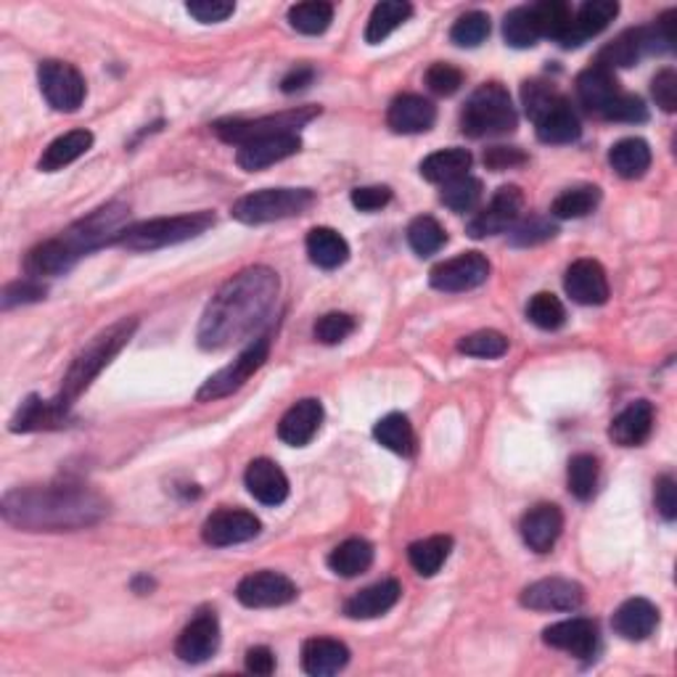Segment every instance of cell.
Segmentation results:
<instances>
[{
	"label": "cell",
	"instance_id": "1",
	"mask_svg": "<svg viewBox=\"0 0 677 677\" xmlns=\"http://www.w3.org/2000/svg\"><path fill=\"white\" fill-rule=\"evenodd\" d=\"M278 297L276 271L254 265L225 281L210 299L199 324L201 350H225L257 328Z\"/></svg>",
	"mask_w": 677,
	"mask_h": 677
},
{
	"label": "cell",
	"instance_id": "2",
	"mask_svg": "<svg viewBox=\"0 0 677 677\" xmlns=\"http://www.w3.org/2000/svg\"><path fill=\"white\" fill-rule=\"evenodd\" d=\"M3 519L27 532H72L93 527L109 511L98 493L80 485L19 487L3 495Z\"/></svg>",
	"mask_w": 677,
	"mask_h": 677
},
{
	"label": "cell",
	"instance_id": "3",
	"mask_svg": "<svg viewBox=\"0 0 677 677\" xmlns=\"http://www.w3.org/2000/svg\"><path fill=\"white\" fill-rule=\"evenodd\" d=\"M136 328H138L136 318H123L106 328V331H101L98 337H93L88 345L77 352V358L72 360L70 371L64 373L62 392L56 394V400L62 402L64 408H72V402H75L80 394L96 381L98 373L125 350L127 341H130L133 334H136Z\"/></svg>",
	"mask_w": 677,
	"mask_h": 677
},
{
	"label": "cell",
	"instance_id": "4",
	"mask_svg": "<svg viewBox=\"0 0 677 677\" xmlns=\"http://www.w3.org/2000/svg\"><path fill=\"white\" fill-rule=\"evenodd\" d=\"M214 225V212H191V214H176V218H154L146 223L130 225L123 236L117 239L119 246L130 252H154L165 250V246L183 244L201 236Z\"/></svg>",
	"mask_w": 677,
	"mask_h": 677
},
{
	"label": "cell",
	"instance_id": "5",
	"mask_svg": "<svg viewBox=\"0 0 677 677\" xmlns=\"http://www.w3.org/2000/svg\"><path fill=\"white\" fill-rule=\"evenodd\" d=\"M519 125V114L511 101V93L500 83H485L472 93L461 112V130L468 138H489L514 133Z\"/></svg>",
	"mask_w": 677,
	"mask_h": 677
},
{
	"label": "cell",
	"instance_id": "6",
	"mask_svg": "<svg viewBox=\"0 0 677 677\" xmlns=\"http://www.w3.org/2000/svg\"><path fill=\"white\" fill-rule=\"evenodd\" d=\"M315 204V193L310 189H263L241 197L233 204L231 214L239 223L263 225L276 220L297 218Z\"/></svg>",
	"mask_w": 677,
	"mask_h": 677
},
{
	"label": "cell",
	"instance_id": "7",
	"mask_svg": "<svg viewBox=\"0 0 677 677\" xmlns=\"http://www.w3.org/2000/svg\"><path fill=\"white\" fill-rule=\"evenodd\" d=\"M127 220H130V207L125 201H109V204L98 207L88 218L77 220L75 225L66 228L62 239L75 250L80 257L104 244H117V239L127 231Z\"/></svg>",
	"mask_w": 677,
	"mask_h": 677
},
{
	"label": "cell",
	"instance_id": "8",
	"mask_svg": "<svg viewBox=\"0 0 677 677\" xmlns=\"http://www.w3.org/2000/svg\"><path fill=\"white\" fill-rule=\"evenodd\" d=\"M320 114L318 106H302V109H289L281 114H267L257 119H218L212 125V133L225 144H250V140L267 138V136H284V133H297L302 125H307Z\"/></svg>",
	"mask_w": 677,
	"mask_h": 677
},
{
	"label": "cell",
	"instance_id": "9",
	"mask_svg": "<svg viewBox=\"0 0 677 677\" xmlns=\"http://www.w3.org/2000/svg\"><path fill=\"white\" fill-rule=\"evenodd\" d=\"M267 355H271V337L254 339L231 366L220 368L214 377L204 381V387H201L197 394L199 402H212V400L228 398V394L239 392V389L265 366Z\"/></svg>",
	"mask_w": 677,
	"mask_h": 677
},
{
	"label": "cell",
	"instance_id": "10",
	"mask_svg": "<svg viewBox=\"0 0 677 677\" xmlns=\"http://www.w3.org/2000/svg\"><path fill=\"white\" fill-rule=\"evenodd\" d=\"M38 83L40 93H43L45 101H49L51 109L72 114L83 106L85 101V77L80 75L77 66L56 62V59H49L38 66Z\"/></svg>",
	"mask_w": 677,
	"mask_h": 677
},
{
	"label": "cell",
	"instance_id": "11",
	"mask_svg": "<svg viewBox=\"0 0 677 677\" xmlns=\"http://www.w3.org/2000/svg\"><path fill=\"white\" fill-rule=\"evenodd\" d=\"M489 278V263L482 252H464L458 257L445 260L437 267H432L429 273V284L437 292L458 294V292H472L477 286L485 284Z\"/></svg>",
	"mask_w": 677,
	"mask_h": 677
},
{
	"label": "cell",
	"instance_id": "12",
	"mask_svg": "<svg viewBox=\"0 0 677 677\" xmlns=\"http://www.w3.org/2000/svg\"><path fill=\"white\" fill-rule=\"evenodd\" d=\"M297 593H299L297 585H294L286 574L271 572V569L246 574L236 588V599L239 603H244L246 609L286 606V603L297 599Z\"/></svg>",
	"mask_w": 677,
	"mask_h": 677
},
{
	"label": "cell",
	"instance_id": "13",
	"mask_svg": "<svg viewBox=\"0 0 677 677\" xmlns=\"http://www.w3.org/2000/svg\"><path fill=\"white\" fill-rule=\"evenodd\" d=\"M260 519L244 508H220L207 516L204 527H201V538L212 548L239 546V542L254 540L260 535Z\"/></svg>",
	"mask_w": 677,
	"mask_h": 677
},
{
	"label": "cell",
	"instance_id": "14",
	"mask_svg": "<svg viewBox=\"0 0 677 677\" xmlns=\"http://www.w3.org/2000/svg\"><path fill=\"white\" fill-rule=\"evenodd\" d=\"M521 606L532 612H574L585 601V590L580 582L564 578L538 580L521 590Z\"/></svg>",
	"mask_w": 677,
	"mask_h": 677
},
{
	"label": "cell",
	"instance_id": "15",
	"mask_svg": "<svg viewBox=\"0 0 677 677\" xmlns=\"http://www.w3.org/2000/svg\"><path fill=\"white\" fill-rule=\"evenodd\" d=\"M521 210H525V193H521L519 186H503L485 210H482L477 218H472V223H468V236L485 239L508 231V228L519 220Z\"/></svg>",
	"mask_w": 677,
	"mask_h": 677
},
{
	"label": "cell",
	"instance_id": "16",
	"mask_svg": "<svg viewBox=\"0 0 677 677\" xmlns=\"http://www.w3.org/2000/svg\"><path fill=\"white\" fill-rule=\"evenodd\" d=\"M220 648V622L212 612H201L193 616L183 633L178 635L176 654L186 665H201V662L212 659Z\"/></svg>",
	"mask_w": 677,
	"mask_h": 677
},
{
	"label": "cell",
	"instance_id": "17",
	"mask_svg": "<svg viewBox=\"0 0 677 677\" xmlns=\"http://www.w3.org/2000/svg\"><path fill=\"white\" fill-rule=\"evenodd\" d=\"M542 641L546 646L578 656V659H590L599 648V625L585 616H574V620L556 622L542 630Z\"/></svg>",
	"mask_w": 677,
	"mask_h": 677
},
{
	"label": "cell",
	"instance_id": "18",
	"mask_svg": "<svg viewBox=\"0 0 677 677\" xmlns=\"http://www.w3.org/2000/svg\"><path fill=\"white\" fill-rule=\"evenodd\" d=\"M299 149H302V138L297 136V133L267 136V138H257V140H250V144L239 146L236 162L241 170L257 172L276 162H284V159L294 157Z\"/></svg>",
	"mask_w": 677,
	"mask_h": 677
},
{
	"label": "cell",
	"instance_id": "19",
	"mask_svg": "<svg viewBox=\"0 0 677 677\" xmlns=\"http://www.w3.org/2000/svg\"><path fill=\"white\" fill-rule=\"evenodd\" d=\"M434 123H437V106L415 93H402L387 109V125L400 136H419L432 130Z\"/></svg>",
	"mask_w": 677,
	"mask_h": 677
},
{
	"label": "cell",
	"instance_id": "20",
	"mask_svg": "<svg viewBox=\"0 0 677 677\" xmlns=\"http://www.w3.org/2000/svg\"><path fill=\"white\" fill-rule=\"evenodd\" d=\"M521 538H525L527 548L535 553L553 551V546L561 538L564 529V514L553 503H540V506L529 508L521 519Z\"/></svg>",
	"mask_w": 677,
	"mask_h": 677
},
{
	"label": "cell",
	"instance_id": "21",
	"mask_svg": "<svg viewBox=\"0 0 677 677\" xmlns=\"http://www.w3.org/2000/svg\"><path fill=\"white\" fill-rule=\"evenodd\" d=\"M564 289L578 305L599 307L609 299L606 271L595 260H578L567 267Z\"/></svg>",
	"mask_w": 677,
	"mask_h": 677
},
{
	"label": "cell",
	"instance_id": "22",
	"mask_svg": "<svg viewBox=\"0 0 677 677\" xmlns=\"http://www.w3.org/2000/svg\"><path fill=\"white\" fill-rule=\"evenodd\" d=\"M244 485L250 489L254 500H260L263 506H281L289 498V479H286L284 468L271 458H257L246 466Z\"/></svg>",
	"mask_w": 677,
	"mask_h": 677
},
{
	"label": "cell",
	"instance_id": "23",
	"mask_svg": "<svg viewBox=\"0 0 677 677\" xmlns=\"http://www.w3.org/2000/svg\"><path fill=\"white\" fill-rule=\"evenodd\" d=\"M616 13H620V3H614V0H588L572 17V27H569L567 38L561 40L559 45H564V49H580L590 38L601 35V32L614 22Z\"/></svg>",
	"mask_w": 677,
	"mask_h": 677
},
{
	"label": "cell",
	"instance_id": "24",
	"mask_svg": "<svg viewBox=\"0 0 677 677\" xmlns=\"http://www.w3.org/2000/svg\"><path fill=\"white\" fill-rule=\"evenodd\" d=\"M320 424H324V405H320V400H299L297 405H292L289 411L284 413V419H281L278 437L292 447H305L310 445L315 434H318Z\"/></svg>",
	"mask_w": 677,
	"mask_h": 677
},
{
	"label": "cell",
	"instance_id": "25",
	"mask_svg": "<svg viewBox=\"0 0 677 677\" xmlns=\"http://www.w3.org/2000/svg\"><path fill=\"white\" fill-rule=\"evenodd\" d=\"M654 432V405L648 400H635L612 421L609 437L620 447H641Z\"/></svg>",
	"mask_w": 677,
	"mask_h": 677
},
{
	"label": "cell",
	"instance_id": "26",
	"mask_svg": "<svg viewBox=\"0 0 677 677\" xmlns=\"http://www.w3.org/2000/svg\"><path fill=\"white\" fill-rule=\"evenodd\" d=\"M620 93L622 88H620V83H616L614 72L603 70V66L599 64L588 66V70L578 77L580 104L585 106L590 114H595V117H603Z\"/></svg>",
	"mask_w": 677,
	"mask_h": 677
},
{
	"label": "cell",
	"instance_id": "27",
	"mask_svg": "<svg viewBox=\"0 0 677 677\" xmlns=\"http://www.w3.org/2000/svg\"><path fill=\"white\" fill-rule=\"evenodd\" d=\"M80 260V254L72 250L66 241L59 239H49L43 241V244L32 246L30 254H27L24 260V271L30 273V278H43V276H62V273L72 271L75 263Z\"/></svg>",
	"mask_w": 677,
	"mask_h": 677
},
{
	"label": "cell",
	"instance_id": "28",
	"mask_svg": "<svg viewBox=\"0 0 677 677\" xmlns=\"http://www.w3.org/2000/svg\"><path fill=\"white\" fill-rule=\"evenodd\" d=\"M612 627L625 641H646L659 627V609L646 599H630L614 612Z\"/></svg>",
	"mask_w": 677,
	"mask_h": 677
},
{
	"label": "cell",
	"instance_id": "29",
	"mask_svg": "<svg viewBox=\"0 0 677 677\" xmlns=\"http://www.w3.org/2000/svg\"><path fill=\"white\" fill-rule=\"evenodd\" d=\"M646 53H654L652 35H648V27H638V30L622 32L612 43L603 45L599 53V66L609 72L625 70V66L638 64Z\"/></svg>",
	"mask_w": 677,
	"mask_h": 677
},
{
	"label": "cell",
	"instance_id": "30",
	"mask_svg": "<svg viewBox=\"0 0 677 677\" xmlns=\"http://www.w3.org/2000/svg\"><path fill=\"white\" fill-rule=\"evenodd\" d=\"M350 665V648L337 638H310L302 646V669L313 677L337 675Z\"/></svg>",
	"mask_w": 677,
	"mask_h": 677
},
{
	"label": "cell",
	"instance_id": "31",
	"mask_svg": "<svg viewBox=\"0 0 677 677\" xmlns=\"http://www.w3.org/2000/svg\"><path fill=\"white\" fill-rule=\"evenodd\" d=\"M402 595V585L398 580H381L377 585L360 590L350 601L345 603V614L350 620H377L384 616L389 609L398 606Z\"/></svg>",
	"mask_w": 677,
	"mask_h": 677
},
{
	"label": "cell",
	"instance_id": "32",
	"mask_svg": "<svg viewBox=\"0 0 677 677\" xmlns=\"http://www.w3.org/2000/svg\"><path fill=\"white\" fill-rule=\"evenodd\" d=\"M66 419H70V408H64L56 398L40 400L32 394L22 402L9 429L11 432H43V429H59Z\"/></svg>",
	"mask_w": 677,
	"mask_h": 677
},
{
	"label": "cell",
	"instance_id": "33",
	"mask_svg": "<svg viewBox=\"0 0 677 677\" xmlns=\"http://www.w3.org/2000/svg\"><path fill=\"white\" fill-rule=\"evenodd\" d=\"M535 130H538V138L542 144L564 146V144H574V140L580 138L582 127L578 112L572 109V104H569L567 98H561L553 109H548L538 123H535Z\"/></svg>",
	"mask_w": 677,
	"mask_h": 677
},
{
	"label": "cell",
	"instance_id": "34",
	"mask_svg": "<svg viewBox=\"0 0 677 677\" xmlns=\"http://www.w3.org/2000/svg\"><path fill=\"white\" fill-rule=\"evenodd\" d=\"M305 244L307 254H310V263L324 267V271H337V267L350 260V244L334 228H313L307 233Z\"/></svg>",
	"mask_w": 677,
	"mask_h": 677
},
{
	"label": "cell",
	"instance_id": "35",
	"mask_svg": "<svg viewBox=\"0 0 677 677\" xmlns=\"http://www.w3.org/2000/svg\"><path fill=\"white\" fill-rule=\"evenodd\" d=\"M93 146V133L91 130H70L56 140H51L49 149L40 157V170L43 172H59L66 165L77 162L80 157L91 151Z\"/></svg>",
	"mask_w": 677,
	"mask_h": 677
},
{
	"label": "cell",
	"instance_id": "36",
	"mask_svg": "<svg viewBox=\"0 0 677 677\" xmlns=\"http://www.w3.org/2000/svg\"><path fill=\"white\" fill-rule=\"evenodd\" d=\"M472 154L466 149H458V146H453V149H442L429 154V157L421 162V176H424L429 183H451L455 178H464L468 176V170H472Z\"/></svg>",
	"mask_w": 677,
	"mask_h": 677
},
{
	"label": "cell",
	"instance_id": "37",
	"mask_svg": "<svg viewBox=\"0 0 677 677\" xmlns=\"http://www.w3.org/2000/svg\"><path fill=\"white\" fill-rule=\"evenodd\" d=\"M373 564V546L363 538H350L339 542L328 553V569L339 578H360Z\"/></svg>",
	"mask_w": 677,
	"mask_h": 677
},
{
	"label": "cell",
	"instance_id": "38",
	"mask_svg": "<svg viewBox=\"0 0 677 677\" xmlns=\"http://www.w3.org/2000/svg\"><path fill=\"white\" fill-rule=\"evenodd\" d=\"M609 165H612L616 176L625 180L643 178L648 167H652V149H648V144L643 138H625L612 146Z\"/></svg>",
	"mask_w": 677,
	"mask_h": 677
},
{
	"label": "cell",
	"instance_id": "39",
	"mask_svg": "<svg viewBox=\"0 0 677 677\" xmlns=\"http://www.w3.org/2000/svg\"><path fill=\"white\" fill-rule=\"evenodd\" d=\"M413 17V6L405 0H384V3L373 6L371 19L366 27V43L379 45L392 35L398 27H402Z\"/></svg>",
	"mask_w": 677,
	"mask_h": 677
},
{
	"label": "cell",
	"instance_id": "40",
	"mask_svg": "<svg viewBox=\"0 0 677 677\" xmlns=\"http://www.w3.org/2000/svg\"><path fill=\"white\" fill-rule=\"evenodd\" d=\"M453 551V538L447 535H434V538H424L413 542L408 548V561L421 578H434L442 567H445L447 556Z\"/></svg>",
	"mask_w": 677,
	"mask_h": 677
},
{
	"label": "cell",
	"instance_id": "41",
	"mask_svg": "<svg viewBox=\"0 0 677 677\" xmlns=\"http://www.w3.org/2000/svg\"><path fill=\"white\" fill-rule=\"evenodd\" d=\"M373 437H377L381 447H387V451L398 455H405V458H411L415 453V432L411 421H408V415L402 413L384 415V419L373 426Z\"/></svg>",
	"mask_w": 677,
	"mask_h": 677
},
{
	"label": "cell",
	"instance_id": "42",
	"mask_svg": "<svg viewBox=\"0 0 677 677\" xmlns=\"http://www.w3.org/2000/svg\"><path fill=\"white\" fill-rule=\"evenodd\" d=\"M601 204V189L599 186H574L564 193H559L551 204L553 218L559 220H580L588 218L595 207Z\"/></svg>",
	"mask_w": 677,
	"mask_h": 677
},
{
	"label": "cell",
	"instance_id": "43",
	"mask_svg": "<svg viewBox=\"0 0 677 677\" xmlns=\"http://www.w3.org/2000/svg\"><path fill=\"white\" fill-rule=\"evenodd\" d=\"M503 38L511 49H535L540 40V27L535 22L532 6H519V9L506 13V22H503Z\"/></svg>",
	"mask_w": 677,
	"mask_h": 677
},
{
	"label": "cell",
	"instance_id": "44",
	"mask_svg": "<svg viewBox=\"0 0 677 677\" xmlns=\"http://www.w3.org/2000/svg\"><path fill=\"white\" fill-rule=\"evenodd\" d=\"M408 244L411 250L419 254V257H432L437 254L442 246L447 244V233L437 220L429 218V214H421L415 218L411 225H408Z\"/></svg>",
	"mask_w": 677,
	"mask_h": 677
},
{
	"label": "cell",
	"instance_id": "45",
	"mask_svg": "<svg viewBox=\"0 0 677 677\" xmlns=\"http://www.w3.org/2000/svg\"><path fill=\"white\" fill-rule=\"evenodd\" d=\"M599 474L601 466L593 455L580 453L569 461L567 468V482H569V493L574 495L578 500H590L595 495V487H599Z\"/></svg>",
	"mask_w": 677,
	"mask_h": 677
},
{
	"label": "cell",
	"instance_id": "46",
	"mask_svg": "<svg viewBox=\"0 0 677 677\" xmlns=\"http://www.w3.org/2000/svg\"><path fill=\"white\" fill-rule=\"evenodd\" d=\"M535 22L540 27V38H551L556 43L567 38L569 27H572L574 11L561 0H546V3L532 6Z\"/></svg>",
	"mask_w": 677,
	"mask_h": 677
},
{
	"label": "cell",
	"instance_id": "47",
	"mask_svg": "<svg viewBox=\"0 0 677 677\" xmlns=\"http://www.w3.org/2000/svg\"><path fill=\"white\" fill-rule=\"evenodd\" d=\"M334 22L331 3H297L289 9V24L302 35H324Z\"/></svg>",
	"mask_w": 677,
	"mask_h": 677
},
{
	"label": "cell",
	"instance_id": "48",
	"mask_svg": "<svg viewBox=\"0 0 677 677\" xmlns=\"http://www.w3.org/2000/svg\"><path fill=\"white\" fill-rule=\"evenodd\" d=\"M527 318L529 324H535L542 331H556V328L564 326L567 310L561 305V299L551 292H540L529 299L527 305Z\"/></svg>",
	"mask_w": 677,
	"mask_h": 677
},
{
	"label": "cell",
	"instance_id": "49",
	"mask_svg": "<svg viewBox=\"0 0 677 677\" xmlns=\"http://www.w3.org/2000/svg\"><path fill=\"white\" fill-rule=\"evenodd\" d=\"M482 199V180L474 176L455 178L451 183L442 186L440 201L453 212H468L479 204Z\"/></svg>",
	"mask_w": 677,
	"mask_h": 677
},
{
	"label": "cell",
	"instance_id": "50",
	"mask_svg": "<svg viewBox=\"0 0 677 677\" xmlns=\"http://www.w3.org/2000/svg\"><path fill=\"white\" fill-rule=\"evenodd\" d=\"M489 30H493V24H489L485 11H468L453 24L451 40L458 49H477L489 38Z\"/></svg>",
	"mask_w": 677,
	"mask_h": 677
},
{
	"label": "cell",
	"instance_id": "51",
	"mask_svg": "<svg viewBox=\"0 0 677 677\" xmlns=\"http://www.w3.org/2000/svg\"><path fill=\"white\" fill-rule=\"evenodd\" d=\"M458 352L468 355V358H485L495 360L503 358L508 352V339L503 337L500 331H493V328H485V331L468 334L458 341Z\"/></svg>",
	"mask_w": 677,
	"mask_h": 677
},
{
	"label": "cell",
	"instance_id": "52",
	"mask_svg": "<svg viewBox=\"0 0 677 677\" xmlns=\"http://www.w3.org/2000/svg\"><path fill=\"white\" fill-rule=\"evenodd\" d=\"M561 98L564 96H561L553 85L542 83V80H532V83L521 85V104H525L527 117L532 119V123H538L542 114H546L548 109H553Z\"/></svg>",
	"mask_w": 677,
	"mask_h": 677
},
{
	"label": "cell",
	"instance_id": "53",
	"mask_svg": "<svg viewBox=\"0 0 677 677\" xmlns=\"http://www.w3.org/2000/svg\"><path fill=\"white\" fill-rule=\"evenodd\" d=\"M355 328H358V324H355L352 315L326 313L324 318H318V324H315V339H318L320 345H339V341L350 337Z\"/></svg>",
	"mask_w": 677,
	"mask_h": 677
},
{
	"label": "cell",
	"instance_id": "54",
	"mask_svg": "<svg viewBox=\"0 0 677 677\" xmlns=\"http://www.w3.org/2000/svg\"><path fill=\"white\" fill-rule=\"evenodd\" d=\"M556 233H559V228L551 218H540V214H535V218L525 220L521 225H516L511 231V244L514 246H538L542 241L553 239Z\"/></svg>",
	"mask_w": 677,
	"mask_h": 677
},
{
	"label": "cell",
	"instance_id": "55",
	"mask_svg": "<svg viewBox=\"0 0 677 677\" xmlns=\"http://www.w3.org/2000/svg\"><path fill=\"white\" fill-rule=\"evenodd\" d=\"M426 85L429 91L437 93V96H453V93H458L461 85H464V72L453 64L437 62L426 70Z\"/></svg>",
	"mask_w": 677,
	"mask_h": 677
},
{
	"label": "cell",
	"instance_id": "56",
	"mask_svg": "<svg viewBox=\"0 0 677 677\" xmlns=\"http://www.w3.org/2000/svg\"><path fill=\"white\" fill-rule=\"evenodd\" d=\"M603 119H612V123H646L648 109L646 104L633 93H620L609 112L603 114Z\"/></svg>",
	"mask_w": 677,
	"mask_h": 677
},
{
	"label": "cell",
	"instance_id": "57",
	"mask_svg": "<svg viewBox=\"0 0 677 677\" xmlns=\"http://www.w3.org/2000/svg\"><path fill=\"white\" fill-rule=\"evenodd\" d=\"M45 299V286L40 284L38 278H24V281H13L3 289V310H11L17 305H30V302Z\"/></svg>",
	"mask_w": 677,
	"mask_h": 677
},
{
	"label": "cell",
	"instance_id": "58",
	"mask_svg": "<svg viewBox=\"0 0 677 677\" xmlns=\"http://www.w3.org/2000/svg\"><path fill=\"white\" fill-rule=\"evenodd\" d=\"M652 93L656 106H659L662 112L673 114L677 109V72L669 70V66L656 72V77L652 80Z\"/></svg>",
	"mask_w": 677,
	"mask_h": 677
},
{
	"label": "cell",
	"instance_id": "59",
	"mask_svg": "<svg viewBox=\"0 0 677 677\" xmlns=\"http://www.w3.org/2000/svg\"><path fill=\"white\" fill-rule=\"evenodd\" d=\"M186 11L201 24H218L225 22V19L236 11V6L225 3V0H193V3L186 6Z\"/></svg>",
	"mask_w": 677,
	"mask_h": 677
},
{
	"label": "cell",
	"instance_id": "60",
	"mask_svg": "<svg viewBox=\"0 0 677 677\" xmlns=\"http://www.w3.org/2000/svg\"><path fill=\"white\" fill-rule=\"evenodd\" d=\"M527 154L519 149V146H493V149L485 151V165L493 172L503 170H514V167L527 165Z\"/></svg>",
	"mask_w": 677,
	"mask_h": 677
},
{
	"label": "cell",
	"instance_id": "61",
	"mask_svg": "<svg viewBox=\"0 0 677 677\" xmlns=\"http://www.w3.org/2000/svg\"><path fill=\"white\" fill-rule=\"evenodd\" d=\"M392 201V189L387 186H363L352 191V204L360 212H379Z\"/></svg>",
	"mask_w": 677,
	"mask_h": 677
},
{
	"label": "cell",
	"instance_id": "62",
	"mask_svg": "<svg viewBox=\"0 0 677 677\" xmlns=\"http://www.w3.org/2000/svg\"><path fill=\"white\" fill-rule=\"evenodd\" d=\"M656 511L662 514L665 521H675L677 516V489L673 477H659L656 479Z\"/></svg>",
	"mask_w": 677,
	"mask_h": 677
},
{
	"label": "cell",
	"instance_id": "63",
	"mask_svg": "<svg viewBox=\"0 0 677 677\" xmlns=\"http://www.w3.org/2000/svg\"><path fill=\"white\" fill-rule=\"evenodd\" d=\"M246 669L254 675H273L276 669V654L271 652L267 646H254L246 652Z\"/></svg>",
	"mask_w": 677,
	"mask_h": 677
},
{
	"label": "cell",
	"instance_id": "64",
	"mask_svg": "<svg viewBox=\"0 0 677 677\" xmlns=\"http://www.w3.org/2000/svg\"><path fill=\"white\" fill-rule=\"evenodd\" d=\"M313 77H315L313 66H297V70H292L289 75L284 77V83H281V91H284V93L305 91L307 85L313 83Z\"/></svg>",
	"mask_w": 677,
	"mask_h": 677
}]
</instances>
